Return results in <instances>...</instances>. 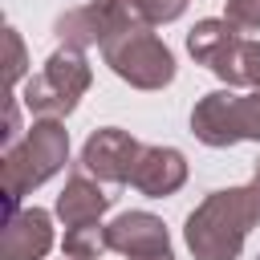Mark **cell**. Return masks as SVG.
<instances>
[{
  "label": "cell",
  "mask_w": 260,
  "mask_h": 260,
  "mask_svg": "<svg viewBox=\"0 0 260 260\" xmlns=\"http://www.w3.org/2000/svg\"><path fill=\"white\" fill-rule=\"evenodd\" d=\"M138 4H142L150 24H171V20H179L187 12V0H138Z\"/></svg>",
  "instance_id": "2e32d148"
},
{
  "label": "cell",
  "mask_w": 260,
  "mask_h": 260,
  "mask_svg": "<svg viewBox=\"0 0 260 260\" xmlns=\"http://www.w3.org/2000/svg\"><path fill=\"white\" fill-rule=\"evenodd\" d=\"M244 32L232 28L223 16L195 20V28L187 32V53L195 57V65H207L232 89H244Z\"/></svg>",
  "instance_id": "8992f818"
},
{
  "label": "cell",
  "mask_w": 260,
  "mask_h": 260,
  "mask_svg": "<svg viewBox=\"0 0 260 260\" xmlns=\"http://www.w3.org/2000/svg\"><path fill=\"white\" fill-rule=\"evenodd\" d=\"M138 158H142V142H138L134 134L118 130V126H102V130H93V134L85 138L77 162H81L93 179H102V183H110V187H122V183H130Z\"/></svg>",
  "instance_id": "52a82bcc"
},
{
  "label": "cell",
  "mask_w": 260,
  "mask_h": 260,
  "mask_svg": "<svg viewBox=\"0 0 260 260\" xmlns=\"http://www.w3.org/2000/svg\"><path fill=\"white\" fill-rule=\"evenodd\" d=\"M223 20L240 32H260V0H228Z\"/></svg>",
  "instance_id": "9a60e30c"
},
{
  "label": "cell",
  "mask_w": 260,
  "mask_h": 260,
  "mask_svg": "<svg viewBox=\"0 0 260 260\" xmlns=\"http://www.w3.org/2000/svg\"><path fill=\"white\" fill-rule=\"evenodd\" d=\"M4 49H8V65H4V77H8V93L16 89V81L28 73V57H24V41H20V32L8 24L4 28Z\"/></svg>",
  "instance_id": "5bb4252c"
},
{
  "label": "cell",
  "mask_w": 260,
  "mask_h": 260,
  "mask_svg": "<svg viewBox=\"0 0 260 260\" xmlns=\"http://www.w3.org/2000/svg\"><path fill=\"white\" fill-rule=\"evenodd\" d=\"M8 118H4V134H0V142H4V150L8 146H16L20 138H24V130H20V102H16V93H8V110H4Z\"/></svg>",
  "instance_id": "e0dca14e"
},
{
  "label": "cell",
  "mask_w": 260,
  "mask_h": 260,
  "mask_svg": "<svg viewBox=\"0 0 260 260\" xmlns=\"http://www.w3.org/2000/svg\"><path fill=\"white\" fill-rule=\"evenodd\" d=\"M260 223V162L244 187L211 191L183 223V240L195 260H236L248 232Z\"/></svg>",
  "instance_id": "6da1fadb"
},
{
  "label": "cell",
  "mask_w": 260,
  "mask_h": 260,
  "mask_svg": "<svg viewBox=\"0 0 260 260\" xmlns=\"http://www.w3.org/2000/svg\"><path fill=\"white\" fill-rule=\"evenodd\" d=\"M69 162V130L57 118H32L24 138L0 154V175H4V219L20 211V199L49 183L61 167Z\"/></svg>",
  "instance_id": "7a4b0ae2"
},
{
  "label": "cell",
  "mask_w": 260,
  "mask_h": 260,
  "mask_svg": "<svg viewBox=\"0 0 260 260\" xmlns=\"http://www.w3.org/2000/svg\"><path fill=\"white\" fill-rule=\"evenodd\" d=\"M53 37L61 41V45H69V49H89V45H98L102 49V41H106V28H102V16L93 12V4H81V8H69V12H61L57 20H53Z\"/></svg>",
  "instance_id": "7c38bea8"
},
{
  "label": "cell",
  "mask_w": 260,
  "mask_h": 260,
  "mask_svg": "<svg viewBox=\"0 0 260 260\" xmlns=\"http://www.w3.org/2000/svg\"><path fill=\"white\" fill-rule=\"evenodd\" d=\"M244 89H260V41L244 45Z\"/></svg>",
  "instance_id": "ac0fdd59"
},
{
  "label": "cell",
  "mask_w": 260,
  "mask_h": 260,
  "mask_svg": "<svg viewBox=\"0 0 260 260\" xmlns=\"http://www.w3.org/2000/svg\"><path fill=\"white\" fill-rule=\"evenodd\" d=\"M102 57L134 89H162V85L175 81V53L162 45V37H154L150 24L122 28L114 37H106L102 41Z\"/></svg>",
  "instance_id": "5b68a950"
},
{
  "label": "cell",
  "mask_w": 260,
  "mask_h": 260,
  "mask_svg": "<svg viewBox=\"0 0 260 260\" xmlns=\"http://www.w3.org/2000/svg\"><path fill=\"white\" fill-rule=\"evenodd\" d=\"M110 207H114V195L102 187V179H93V175L77 162V167L69 171V179H65L53 211H57V219H61L65 228H73V223H93V219H102Z\"/></svg>",
  "instance_id": "30bf717a"
},
{
  "label": "cell",
  "mask_w": 260,
  "mask_h": 260,
  "mask_svg": "<svg viewBox=\"0 0 260 260\" xmlns=\"http://www.w3.org/2000/svg\"><path fill=\"white\" fill-rule=\"evenodd\" d=\"M256 260H260V256H256Z\"/></svg>",
  "instance_id": "d6986e66"
},
{
  "label": "cell",
  "mask_w": 260,
  "mask_h": 260,
  "mask_svg": "<svg viewBox=\"0 0 260 260\" xmlns=\"http://www.w3.org/2000/svg\"><path fill=\"white\" fill-rule=\"evenodd\" d=\"M106 240L110 252L126 260H175L167 223L150 211H122L114 223H106Z\"/></svg>",
  "instance_id": "ba28073f"
},
{
  "label": "cell",
  "mask_w": 260,
  "mask_h": 260,
  "mask_svg": "<svg viewBox=\"0 0 260 260\" xmlns=\"http://www.w3.org/2000/svg\"><path fill=\"white\" fill-rule=\"evenodd\" d=\"M89 85H93V69L85 61V53L61 45V49L49 53V61L41 65V73H32L24 81L20 102H24V110L32 118H57L61 122V118H69L77 110V102L85 98Z\"/></svg>",
  "instance_id": "3957f363"
},
{
  "label": "cell",
  "mask_w": 260,
  "mask_h": 260,
  "mask_svg": "<svg viewBox=\"0 0 260 260\" xmlns=\"http://www.w3.org/2000/svg\"><path fill=\"white\" fill-rule=\"evenodd\" d=\"M65 260H69V256H65Z\"/></svg>",
  "instance_id": "ffe728a7"
},
{
  "label": "cell",
  "mask_w": 260,
  "mask_h": 260,
  "mask_svg": "<svg viewBox=\"0 0 260 260\" xmlns=\"http://www.w3.org/2000/svg\"><path fill=\"white\" fill-rule=\"evenodd\" d=\"M191 134L211 146H236V142H260V89L236 93L232 85L211 89L191 110Z\"/></svg>",
  "instance_id": "277c9868"
},
{
  "label": "cell",
  "mask_w": 260,
  "mask_h": 260,
  "mask_svg": "<svg viewBox=\"0 0 260 260\" xmlns=\"http://www.w3.org/2000/svg\"><path fill=\"white\" fill-rule=\"evenodd\" d=\"M187 183V158L175 146H142V158L130 175V187L146 199H167Z\"/></svg>",
  "instance_id": "8fae6325"
},
{
  "label": "cell",
  "mask_w": 260,
  "mask_h": 260,
  "mask_svg": "<svg viewBox=\"0 0 260 260\" xmlns=\"http://www.w3.org/2000/svg\"><path fill=\"white\" fill-rule=\"evenodd\" d=\"M61 252H65L69 260H98L102 252H110L106 228H102L98 219H93V223H73V228H65Z\"/></svg>",
  "instance_id": "4fadbf2b"
},
{
  "label": "cell",
  "mask_w": 260,
  "mask_h": 260,
  "mask_svg": "<svg viewBox=\"0 0 260 260\" xmlns=\"http://www.w3.org/2000/svg\"><path fill=\"white\" fill-rule=\"evenodd\" d=\"M53 248V215L45 207H20L4 219L0 260H45Z\"/></svg>",
  "instance_id": "9c48e42d"
}]
</instances>
